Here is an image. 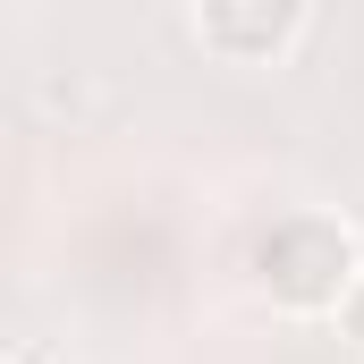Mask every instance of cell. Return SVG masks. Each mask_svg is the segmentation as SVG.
I'll use <instances>...</instances> for the list:
<instances>
[{"mask_svg":"<svg viewBox=\"0 0 364 364\" xmlns=\"http://www.w3.org/2000/svg\"><path fill=\"white\" fill-rule=\"evenodd\" d=\"M331 322H339V339H348V356H364V279L348 288V305H339Z\"/></svg>","mask_w":364,"mask_h":364,"instance_id":"cell-3","label":"cell"},{"mask_svg":"<svg viewBox=\"0 0 364 364\" xmlns=\"http://www.w3.org/2000/svg\"><path fill=\"white\" fill-rule=\"evenodd\" d=\"M305 26H314L305 0H203V9H186V34L212 60H229V68H272V60H288L305 43Z\"/></svg>","mask_w":364,"mask_h":364,"instance_id":"cell-2","label":"cell"},{"mask_svg":"<svg viewBox=\"0 0 364 364\" xmlns=\"http://www.w3.org/2000/svg\"><path fill=\"white\" fill-rule=\"evenodd\" d=\"M9 364H26V356H9Z\"/></svg>","mask_w":364,"mask_h":364,"instance_id":"cell-4","label":"cell"},{"mask_svg":"<svg viewBox=\"0 0 364 364\" xmlns=\"http://www.w3.org/2000/svg\"><path fill=\"white\" fill-rule=\"evenodd\" d=\"M364 279V246L339 212H279L255 246V288L279 314H339Z\"/></svg>","mask_w":364,"mask_h":364,"instance_id":"cell-1","label":"cell"},{"mask_svg":"<svg viewBox=\"0 0 364 364\" xmlns=\"http://www.w3.org/2000/svg\"><path fill=\"white\" fill-rule=\"evenodd\" d=\"M348 364H364V356H348Z\"/></svg>","mask_w":364,"mask_h":364,"instance_id":"cell-5","label":"cell"}]
</instances>
